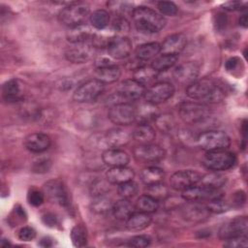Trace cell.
<instances>
[{
    "label": "cell",
    "mask_w": 248,
    "mask_h": 248,
    "mask_svg": "<svg viewBox=\"0 0 248 248\" xmlns=\"http://www.w3.org/2000/svg\"><path fill=\"white\" fill-rule=\"evenodd\" d=\"M102 160L106 165L109 166L110 168L122 167L128 165V163L130 162V156L126 151L122 149L108 148L105 150L102 154Z\"/></svg>",
    "instance_id": "7402d4cb"
},
{
    "label": "cell",
    "mask_w": 248,
    "mask_h": 248,
    "mask_svg": "<svg viewBox=\"0 0 248 248\" xmlns=\"http://www.w3.org/2000/svg\"><path fill=\"white\" fill-rule=\"evenodd\" d=\"M158 72L155 71L151 66L150 67H142L139 68L135 73V79L140 82L145 86L146 83H149L153 79L157 78Z\"/></svg>",
    "instance_id": "f35d334b"
},
{
    "label": "cell",
    "mask_w": 248,
    "mask_h": 248,
    "mask_svg": "<svg viewBox=\"0 0 248 248\" xmlns=\"http://www.w3.org/2000/svg\"><path fill=\"white\" fill-rule=\"evenodd\" d=\"M161 52V45L157 42L146 43L139 46L136 49V56L140 60H149Z\"/></svg>",
    "instance_id": "1f68e13d"
},
{
    "label": "cell",
    "mask_w": 248,
    "mask_h": 248,
    "mask_svg": "<svg viewBox=\"0 0 248 248\" xmlns=\"http://www.w3.org/2000/svg\"><path fill=\"white\" fill-rule=\"evenodd\" d=\"M199 74V66L192 61H187L178 64L172 72V76L177 82L188 85L197 80Z\"/></svg>",
    "instance_id": "e0dca14e"
},
{
    "label": "cell",
    "mask_w": 248,
    "mask_h": 248,
    "mask_svg": "<svg viewBox=\"0 0 248 248\" xmlns=\"http://www.w3.org/2000/svg\"><path fill=\"white\" fill-rule=\"evenodd\" d=\"M199 146L205 151L226 149L231 144L230 137L223 131H206L197 139Z\"/></svg>",
    "instance_id": "8992f818"
},
{
    "label": "cell",
    "mask_w": 248,
    "mask_h": 248,
    "mask_svg": "<svg viewBox=\"0 0 248 248\" xmlns=\"http://www.w3.org/2000/svg\"><path fill=\"white\" fill-rule=\"evenodd\" d=\"M133 156L140 163H155L165 158L166 151L160 145L145 143L136 146L133 149Z\"/></svg>",
    "instance_id": "7c38bea8"
},
{
    "label": "cell",
    "mask_w": 248,
    "mask_h": 248,
    "mask_svg": "<svg viewBox=\"0 0 248 248\" xmlns=\"http://www.w3.org/2000/svg\"><path fill=\"white\" fill-rule=\"evenodd\" d=\"M138 191L139 186L133 180H129L117 185V193L123 199H130L134 197L136 194H138Z\"/></svg>",
    "instance_id": "60d3db41"
},
{
    "label": "cell",
    "mask_w": 248,
    "mask_h": 248,
    "mask_svg": "<svg viewBox=\"0 0 248 248\" xmlns=\"http://www.w3.org/2000/svg\"><path fill=\"white\" fill-rule=\"evenodd\" d=\"M247 23H248V16H247V13L245 12V13H243V14L240 16V17H239V24H240L242 27L246 28V27H247Z\"/></svg>",
    "instance_id": "94428289"
},
{
    "label": "cell",
    "mask_w": 248,
    "mask_h": 248,
    "mask_svg": "<svg viewBox=\"0 0 248 248\" xmlns=\"http://www.w3.org/2000/svg\"><path fill=\"white\" fill-rule=\"evenodd\" d=\"M246 201V196L245 193L243 191H238L236 193H234L233 198H232V202L237 205V206H241L242 204H244Z\"/></svg>",
    "instance_id": "6f0895ef"
},
{
    "label": "cell",
    "mask_w": 248,
    "mask_h": 248,
    "mask_svg": "<svg viewBox=\"0 0 248 248\" xmlns=\"http://www.w3.org/2000/svg\"><path fill=\"white\" fill-rule=\"evenodd\" d=\"M108 6L111 8L113 11H116L117 13H125L129 9H131L132 5L128 2H120V1H110L108 3Z\"/></svg>",
    "instance_id": "db71d44e"
},
{
    "label": "cell",
    "mask_w": 248,
    "mask_h": 248,
    "mask_svg": "<svg viewBox=\"0 0 248 248\" xmlns=\"http://www.w3.org/2000/svg\"><path fill=\"white\" fill-rule=\"evenodd\" d=\"M181 197L186 202H202L210 201L215 198L222 197L220 189H213L204 185H194L182 191Z\"/></svg>",
    "instance_id": "2e32d148"
},
{
    "label": "cell",
    "mask_w": 248,
    "mask_h": 248,
    "mask_svg": "<svg viewBox=\"0 0 248 248\" xmlns=\"http://www.w3.org/2000/svg\"><path fill=\"white\" fill-rule=\"evenodd\" d=\"M228 22V18L226 14L223 13H219L216 15L215 18H214V26L216 28V30H223Z\"/></svg>",
    "instance_id": "11a10c76"
},
{
    "label": "cell",
    "mask_w": 248,
    "mask_h": 248,
    "mask_svg": "<svg viewBox=\"0 0 248 248\" xmlns=\"http://www.w3.org/2000/svg\"><path fill=\"white\" fill-rule=\"evenodd\" d=\"M108 191V184L104 181V180H96L92 183V185L90 186V193L93 197L99 196V195H104L107 194V192Z\"/></svg>",
    "instance_id": "f907efd6"
},
{
    "label": "cell",
    "mask_w": 248,
    "mask_h": 248,
    "mask_svg": "<svg viewBox=\"0 0 248 248\" xmlns=\"http://www.w3.org/2000/svg\"><path fill=\"white\" fill-rule=\"evenodd\" d=\"M71 239L76 247L85 246L87 243V231L81 224L75 225L71 231Z\"/></svg>",
    "instance_id": "74e56055"
},
{
    "label": "cell",
    "mask_w": 248,
    "mask_h": 248,
    "mask_svg": "<svg viewBox=\"0 0 248 248\" xmlns=\"http://www.w3.org/2000/svg\"><path fill=\"white\" fill-rule=\"evenodd\" d=\"M132 135L121 128H112L104 136V141L109 148H118L127 144Z\"/></svg>",
    "instance_id": "603a6c76"
},
{
    "label": "cell",
    "mask_w": 248,
    "mask_h": 248,
    "mask_svg": "<svg viewBox=\"0 0 248 248\" xmlns=\"http://www.w3.org/2000/svg\"><path fill=\"white\" fill-rule=\"evenodd\" d=\"M145 86L135 78L125 79L119 83L116 88V93L120 96L124 103L136 101L144 96Z\"/></svg>",
    "instance_id": "5bb4252c"
},
{
    "label": "cell",
    "mask_w": 248,
    "mask_h": 248,
    "mask_svg": "<svg viewBox=\"0 0 248 248\" xmlns=\"http://www.w3.org/2000/svg\"><path fill=\"white\" fill-rule=\"evenodd\" d=\"M146 194L160 201V200L167 199L169 197L170 192H169V188L165 184H163L162 182H159L153 185H148Z\"/></svg>",
    "instance_id": "b9f144b4"
},
{
    "label": "cell",
    "mask_w": 248,
    "mask_h": 248,
    "mask_svg": "<svg viewBox=\"0 0 248 248\" xmlns=\"http://www.w3.org/2000/svg\"><path fill=\"white\" fill-rule=\"evenodd\" d=\"M151 221L152 218L148 213L133 212L126 220V228L131 232H140L146 229L151 224Z\"/></svg>",
    "instance_id": "4316f807"
},
{
    "label": "cell",
    "mask_w": 248,
    "mask_h": 248,
    "mask_svg": "<svg viewBox=\"0 0 248 248\" xmlns=\"http://www.w3.org/2000/svg\"><path fill=\"white\" fill-rule=\"evenodd\" d=\"M239 64V59L237 57H231L225 63V68L227 71H233Z\"/></svg>",
    "instance_id": "91938a15"
},
{
    "label": "cell",
    "mask_w": 248,
    "mask_h": 248,
    "mask_svg": "<svg viewBox=\"0 0 248 248\" xmlns=\"http://www.w3.org/2000/svg\"><path fill=\"white\" fill-rule=\"evenodd\" d=\"M94 33L91 27L86 24L82 23L74 27H71L66 34L67 40L71 44H79V43H86L91 41Z\"/></svg>",
    "instance_id": "d4e9b609"
},
{
    "label": "cell",
    "mask_w": 248,
    "mask_h": 248,
    "mask_svg": "<svg viewBox=\"0 0 248 248\" xmlns=\"http://www.w3.org/2000/svg\"><path fill=\"white\" fill-rule=\"evenodd\" d=\"M248 231V220L245 216L235 217L224 223L219 231L218 236L222 240L232 238L239 235H246Z\"/></svg>",
    "instance_id": "4fadbf2b"
},
{
    "label": "cell",
    "mask_w": 248,
    "mask_h": 248,
    "mask_svg": "<svg viewBox=\"0 0 248 248\" xmlns=\"http://www.w3.org/2000/svg\"><path fill=\"white\" fill-rule=\"evenodd\" d=\"M134 176H135V171L131 168H128L127 166L112 167L106 173L107 181L109 184H115V185H119L126 181L133 180Z\"/></svg>",
    "instance_id": "cb8c5ba5"
},
{
    "label": "cell",
    "mask_w": 248,
    "mask_h": 248,
    "mask_svg": "<svg viewBox=\"0 0 248 248\" xmlns=\"http://www.w3.org/2000/svg\"><path fill=\"white\" fill-rule=\"evenodd\" d=\"M181 120L186 124H198L205 121L210 113V108L200 102H182L178 107Z\"/></svg>",
    "instance_id": "5b68a950"
},
{
    "label": "cell",
    "mask_w": 248,
    "mask_h": 248,
    "mask_svg": "<svg viewBox=\"0 0 248 248\" xmlns=\"http://www.w3.org/2000/svg\"><path fill=\"white\" fill-rule=\"evenodd\" d=\"M243 3L240 1H229L223 5L224 9L227 11H235L242 9Z\"/></svg>",
    "instance_id": "680465c9"
},
{
    "label": "cell",
    "mask_w": 248,
    "mask_h": 248,
    "mask_svg": "<svg viewBox=\"0 0 248 248\" xmlns=\"http://www.w3.org/2000/svg\"><path fill=\"white\" fill-rule=\"evenodd\" d=\"M187 38L183 33L168 36L161 44V53L178 55L186 46Z\"/></svg>",
    "instance_id": "44dd1931"
},
{
    "label": "cell",
    "mask_w": 248,
    "mask_h": 248,
    "mask_svg": "<svg viewBox=\"0 0 248 248\" xmlns=\"http://www.w3.org/2000/svg\"><path fill=\"white\" fill-rule=\"evenodd\" d=\"M51 167V161L47 158L39 159L38 161L34 162L32 166V170L37 173H44L48 171V170Z\"/></svg>",
    "instance_id": "816d5d0a"
},
{
    "label": "cell",
    "mask_w": 248,
    "mask_h": 248,
    "mask_svg": "<svg viewBox=\"0 0 248 248\" xmlns=\"http://www.w3.org/2000/svg\"><path fill=\"white\" fill-rule=\"evenodd\" d=\"M112 29L119 34L127 33L130 30L129 21L125 17L118 16L112 21Z\"/></svg>",
    "instance_id": "7dc6e473"
},
{
    "label": "cell",
    "mask_w": 248,
    "mask_h": 248,
    "mask_svg": "<svg viewBox=\"0 0 248 248\" xmlns=\"http://www.w3.org/2000/svg\"><path fill=\"white\" fill-rule=\"evenodd\" d=\"M108 119L116 125H129L136 121V108L130 103H120L110 106L108 112Z\"/></svg>",
    "instance_id": "ba28073f"
},
{
    "label": "cell",
    "mask_w": 248,
    "mask_h": 248,
    "mask_svg": "<svg viewBox=\"0 0 248 248\" xmlns=\"http://www.w3.org/2000/svg\"><path fill=\"white\" fill-rule=\"evenodd\" d=\"M95 54V47L91 42L71 44L65 50V57L68 61L75 64L86 63L93 58Z\"/></svg>",
    "instance_id": "30bf717a"
},
{
    "label": "cell",
    "mask_w": 248,
    "mask_h": 248,
    "mask_svg": "<svg viewBox=\"0 0 248 248\" xmlns=\"http://www.w3.org/2000/svg\"><path fill=\"white\" fill-rule=\"evenodd\" d=\"M36 232L31 227H23L18 232V238L22 241H31L35 238Z\"/></svg>",
    "instance_id": "f5cc1de1"
},
{
    "label": "cell",
    "mask_w": 248,
    "mask_h": 248,
    "mask_svg": "<svg viewBox=\"0 0 248 248\" xmlns=\"http://www.w3.org/2000/svg\"><path fill=\"white\" fill-rule=\"evenodd\" d=\"M177 61H178V55L162 53L160 56L156 57L153 60V62L151 63V67L159 73L173 67Z\"/></svg>",
    "instance_id": "e575fe53"
},
{
    "label": "cell",
    "mask_w": 248,
    "mask_h": 248,
    "mask_svg": "<svg viewBox=\"0 0 248 248\" xmlns=\"http://www.w3.org/2000/svg\"><path fill=\"white\" fill-rule=\"evenodd\" d=\"M164 177H165L164 170L158 167H147L143 169L140 174V178L141 182L146 186L162 182Z\"/></svg>",
    "instance_id": "f546056e"
},
{
    "label": "cell",
    "mask_w": 248,
    "mask_h": 248,
    "mask_svg": "<svg viewBox=\"0 0 248 248\" xmlns=\"http://www.w3.org/2000/svg\"><path fill=\"white\" fill-rule=\"evenodd\" d=\"M121 76V70L118 66L111 64L105 67H99L95 71V78L105 83L115 82Z\"/></svg>",
    "instance_id": "83f0119b"
},
{
    "label": "cell",
    "mask_w": 248,
    "mask_h": 248,
    "mask_svg": "<svg viewBox=\"0 0 248 248\" xmlns=\"http://www.w3.org/2000/svg\"><path fill=\"white\" fill-rule=\"evenodd\" d=\"M44 194L52 202L67 207L70 204L69 192L60 179H51L44 184Z\"/></svg>",
    "instance_id": "9c48e42d"
},
{
    "label": "cell",
    "mask_w": 248,
    "mask_h": 248,
    "mask_svg": "<svg viewBox=\"0 0 248 248\" xmlns=\"http://www.w3.org/2000/svg\"><path fill=\"white\" fill-rule=\"evenodd\" d=\"M136 113H137V118L142 121H147L151 118L155 119V117L158 115L155 105H152L147 102L145 104L140 105L139 108H136Z\"/></svg>",
    "instance_id": "ab89813d"
},
{
    "label": "cell",
    "mask_w": 248,
    "mask_h": 248,
    "mask_svg": "<svg viewBox=\"0 0 248 248\" xmlns=\"http://www.w3.org/2000/svg\"><path fill=\"white\" fill-rule=\"evenodd\" d=\"M132 42L125 36L111 37L107 46L108 53L114 59H124L132 52Z\"/></svg>",
    "instance_id": "ac0fdd59"
},
{
    "label": "cell",
    "mask_w": 248,
    "mask_h": 248,
    "mask_svg": "<svg viewBox=\"0 0 248 248\" xmlns=\"http://www.w3.org/2000/svg\"><path fill=\"white\" fill-rule=\"evenodd\" d=\"M226 182H227L226 176L220 173H217V171H213V172L202 175V178L200 180V183L202 185H204L213 189H220L226 184Z\"/></svg>",
    "instance_id": "8d00e7d4"
},
{
    "label": "cell",
    "mask_w": 248,
    "mask_h": 248,
    "mask_svg": "<svg viewBox=\"0 0 248 248\" xmlns=\"http://www.w3.org/2000/svg\"><path fill=\"white\" fill-rule=\"evenodd\" d=\"M151 243V238L145 234L135 235L130 240H128V246L135 248H144L149 246Z\"/></svg>",
    "instance_id": "bcb514c9"
},
{
    "label": "cell",
    "mask_w": 248,
    "mask_h": 248,
    "mask_svg": "<svg viewBox=\"0 0 248 248\" xmlns=\"http://www.w3.org/2000/svg\"><path fill=\"white\" fill-rule=\"evenodd\" d=\"M173 94V85L168 81H161L154 83L148 89H146L143 97L145 99V102L156 106L166 102L167 100L171 98Z\"/></svg>",
    "instance_id": "8fae6325"
},
{
    "label": "cell",
    "mask_w": 248,
    "mask_h": 248,
    "mask_svg": "<svg viewBox=\"0 0 248 248\" xmlns=\"http://www.w3.org/2000/svg\"><path fill=\"white\" fill-rule=\"evenodd\" d=\"M135 205L128 199H122L113 203L111 211L116 219L127 220L129 216L135 212Z\"/></svg>",
    "instance_id": "4dcf8cb0"
},
{
    "label": "cell",
    "mask_w": 248,
    "mask_h": 248,
    "mask_svg": "<svg viewBox=\"0 0 248 248\" xmlns=\"http://www.w3.org/2000/svg\"><path fill=\"white\" fill-rule=\"evenodd\" d=\"M202 178V174L192 170H182L175 171L170 178V187L176 191H184L198 183Z\"/></svg>",
    "instance_id": "9a60e30c"
},
{
    "label": "cell",
    "mask_w": 248,
    "mask_h": 248,
    "mask_svg": "<svg viewBox=\"0 0 248 248\" xmlns=\"http://www.w3.org/2000/svg\"><path fill=\"white\" fill-rule=\"evenodd\" d=\"M132 19L138 31L146 34L161 31L167 23L166 18L155 10L146 6H139L133 9Z\"/></svg>",
    "instance_id": "6da1fadb"
},
{
    "label": "cell",
    "mask_w": 248,
    "mask_h": 248,
    "mask_svg": "<svg viewBox=\"0 0 248 248\" xmlns=\"http://www.w3.org/2000/svg\"><path fill=\"white\" fill-rule=\"evenodd\" d=\"M210 212L200 202H189L182 207V216L190 222H203L208 219Z\"/></svg>",
    "instance_id": "ffe728a7"
},
{
    "label": "cell",
    "mask_w": 248,
    "mask_h": 248,
    "mask_svg": "<svg viewBox=\"0 0 248 248\" xmlns=\"http://www.w3.org/2000/svg\"><path fill=\"white\" fill-rule=\"evenodd\" d=\"M52 245V241L48 237H44L40 241V246L42 247H50Z\"/></svg>",
    "instance_id": "6125c7cd"
},
{
    "label": "cell",
    "mask_w": 248,
    "mask_h": 248,
    "mask_svg": "<svg viewBox=\"0 0 248 248\" xmlns=\"http://www.w3.org/2000/svg\"><path fill=\"white\" fill-rule=\"evenodd\" d=\"M157 8L163 16H172L176 15V13L178 11L177 6L173 2H170V1H160L157 3Z\"/></svg>",
    "instance_id": "f6af8a7d"
},
{
    "label": "cell",
    "mask_w": 248,
    "mask_h": 248,
    "mask_svg": "<svg viewBox=\"0 0 248 248\" xmlns=\"http://www.w3.org/2000/svg\"><path fill=\"white\" fill-rule=\"evenodd\" d=\"M156 137L155 130L147 123L139 124L132 133V138L140 144L151 143Z\"/></svg>",
    "instance_id": "f1b7e54d"
},
{
    "label": "cell",
    "mask_w": 248,
    "mask_h": 248,
    "mask_svg": "<svg viewBox=\"0 0 248 248\" xmlns=\"http://www.w3.org/2000/svg\"><path fill=\"white\" fill-rule=\"evenodd\" d=\"M224 246L229 248H243L248 246V238L246 235H239L225 240Z\"/></svg>",
    "instance_id": "c3c4849f"
},
{
    "label": "cell",
    "mask_w": 248,
    "mask_h": 248,
    "mask_svg": "<svg viewBox=\"0 0 248 248\" xmlns=\"http://www.w3.org/2000/svg\"><path fill=\"white\" fill-rule=\"evenodd\" d=\"M44 224L47 227H54L57 224V217L53 213H46L42 218Z\"/></svg>",
    "instance_id": "9f6ffc18"
},
{
    "label": "cell",
    "mask_w": 248,
    "mask_h": 248,
    "mask_svg": "<svg viewBox=\"0 0 248 248\" xmlns=\"http://www.w3.org/2000/svg\"><path fill=\"white\" fill-rule=\"evenodd\" d=\"M109 19L110 17H109L108 12L103 9L94 11L93 13L90 14V16H89V21L91 26L97 30L105 29L108 25Z\"/></svg>",
    "instance_id": "d590c367"
},
{
    "label": "cell",
    "mask_w": 248,
    "mask_h": 248,
    "mask_svg": "<svg viewBox=\"0 0 248 248\" xmlns=\"http://www.w3.org/2000/svg\"><path fill=\"white\" fill-rule=\"evenodd\" d=\"M112 200L107 196V194L93 197V201L90 203V208L93 212L98 214H104L112 209Z\"/></svg>",
    "instance_id": "d6a6232c"
},
{
    "label": "cell",
    "mask_w": 248,
    "mask_h": 248,
    "mask_svg": "<svg viewBox=\"0 0 248 248\" xmlns=\"http://www.w3.org/2000/svg\"><path fill=\"white\" fill-rule=\"evenodd\" d=\"M45 200V194L37 189H31L27 195L28 202L33 206H40Z\"/></svg>",
    "instance_id": "681fc988"
},
{
    "label": "cell",
    "mask_w": 248,
    "mask_h": 248,
    "mask_svg": "<svg viewBox=\"0 0 248 248\" xmlns=\"http://www.w3.org/2000/svg\"><path fill=\"white\" fill-rule=\"evenodd\" d=\"M205 206L210 213H223L230 209V204L226 201H224L222 197L208 201V203Z\"/></svg>",
    "instance_id": "ee69618b"
},
{
    "label": "cell",
    "mask_w": 248,
    "mask_h": 248,
    "mask_svg": "<svg viewBox=\"0 0 248 248\" xmlns=\"http://www.w3.org/2000/svg\"><path fill=\"white\" fill-rule=\"evenodd\" d=\"M154 120H155V123H156L157 127L161 131H163L164 133L171 131L174 127V124H175L172 115L168 114V113H165V114H162V115L158 114L155 117Z\"/></svg>",
    "instance_id": "7bdbcfd3"
},
{
    "label": "cell",
    "mask_w": 248,
    "mask_h": 248,
    "mask_svg": "<svg viewBox=\"0 0 248 248\" xmlns=\"http://www.w3.org/2000/svg\"><path fill=\"white\" fill-rule=\"evenodd\" d=\"M90 15V7L83 2H73L64 7L58 14V20L65 26L74 27L85 23Z\"/></svg>",
    "instance_id": "3957f363"
},
{
    "label": "cell",
    "mask_w": 248,
    "mask_h": 248,
    "mask_svg": "<svg viewBox=\"0 0 248 248\" xmlns=\"http://www.w3.org/2000/svg\"><path fill=\"white\" fill-rule=\"evenodd\" d=\"M135 207L139 211L144 213H153L159 208V201L148 194H144L139 197L136 202Z\"/></svg>",
    "instance_id": "836d02e7"
},
{
    "label": "cell",
    "mask_w": 248,
    "mask_h": 248,
    "mask_svg": "<svg viewBox=\"0 0 248 248\" xmlns=\"http://www.w3.org/2000/svg\"><path fill=\"white\" fill-rule=\"evenodd\" d=\"M186 95L193 100H203L208 103H219L224 97V91L210 78L197 79L186 88Z\"/></svg>",
    "instance_id": "7a4b0ae2"
},
{
    "label": "cell",
    "mask_w": 248,
    "mask_h": 248,
    "mask_svg": "<svg viewBox=\"0 0 248 248\" xmlns=\"http://www.w3.org/2000/svg\"><path fill=\"white\" fill-rule=\"evenodd\" d=\"M104 89L105 85L103 82L92 78L83 82L75 90L73 99L78 103H91L99 98Z\"/></svg>",
    "instance_id": "52a82bcc"
},
{
    "label": "cell",
    "mask_w": 248,
    "mask_h": 248,
    "mask_svg": "<svg viewBox=\"0 0 248 248\" xmlns=\"http://www.w3.org/2000/svg\"><path fill=\"white\" fill-rule=\"evenodd\" d=\"M2 97L8 103L20 101L23 98V94L19 80L13 78L6 81L2 87Z\"/></svg>",
    "instance_id": "484cf974"
},
{
    "label": "cell",
    "mask_w": 248,
    "mask_h": 248,
    "mask_svg": "<svg viewBox=\"0 0 248 248\" xmlns=\"http://www.w3.org/2000/svg\"><path fill=\"white\" fill-rule=\"evenodd\" d=\"M202 163L212 171H222L232 169L236 163V157L232 152L226 149L206 151Z\"/></svg>",
    "instance_id": "277c9868"
},
{
    "label": "cell",
    "mask_w": 248,
    "mask_h": 248,
    "mask_svg": "<svg viewBox=\"0 0 248 248\" xmlns=\"http://www.w3.org/2000/svg\"><path fill=\"white\" fill-rule=\"evenodd\" d=\"M23 144L30 152L42 153L48 149L50 145V138L45 133L34 132L25 137Z\"/></svg>",
    "instance_id": "d6986e66"
}]
</instances>
